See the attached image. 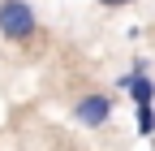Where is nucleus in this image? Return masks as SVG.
I'll list each match as a JSON object with an SVG mask.
<instances>
[{"label": "nucleus", "mask_w": 155, "mask_h": 151, "mask_svg": "<svg viewBox=\"0 0 155 151\" xmlns=\"http://www.w3.org/2000/svg\"><path fill=\"white\" fill-rule=\"evenodd\" d=\"M39 35V17L30 9V0H0V39L26 43Z\"/></svg>", "instance_id": "obj_1"}, {"label": "nucleus", "mask_w": 155, "mask_h": 151, "mask_svg": "<svg viewBox=\"0 0 155 151\" xmlns=\"http://www.w3.org/2000/svg\"><path fill=\"white\" fill-rule=\"evenodd\" d=\"M73 121L82 129H99L112 121V95H104V91H91V95H82L73 104Z\"/></svg>", "instance_id": "obj_2"}, {"label": "nucleus", "mask_w": 155, "mask_h": 151, "mask_svg": "<svg viewBox=\"0 0 155 151\" xmlns=\"http://www.w3.org/2000/svg\"><path fill=\"white\" fill-rule=\"evenodd\" d=\"M116 91H129L134 108H155V82H151V73H121V78H116Z\"/></svg>", "instance_id": "obj_3"}, {"label": "nucleus", "mask_w": 155, "mask_h": 151, "mask_svg": "<svg viewBox=\"0 0 155 151\" xmlns=\"http://www.w3.org/2000/svg\"><path fill=\"white\" fill-rule=\"evenodd\" d=\"M134 121H138V134H155V108H134Z\"/></svg>", "instance_id": "obj_4"}, {"label": "nucleus", "mask_w": 155, "mask_h": 151, "mask_svg": "<svg viewBox=\"0 0 155 151\" xmlns=\"http://www.w3.org/2000/svg\"><path fill=\"white\" fill-rule=\"evenodd\" d=\"M104 9H121V5H134V0H99Z\"/></svg>", "instance_id": "obj_5"}]
</instances>
